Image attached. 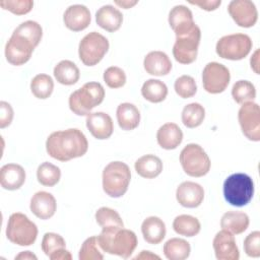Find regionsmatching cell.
I'll list each match as a JSON object with an SVG mask.
<instances>
[{"label": "cell", "mask_w": 260, "mask_h": 260, "mask_svg": "<svg viewBox=\"0 0 260 260\" xmlns=\"http://www.w3.org/2000/svg\"><path fill=\"white\" fill-rule=\"evenodd\" d=\"M46 150L54 159L68 161L83 156L88 150V141L81 130L69 128L52 132L46 140Z\"/></svg>", "instance_id": "6da1fadb"}, {"label": "cell", "mask_w": 260, "mask_h": 260, "mask_svg": "<svg viewBox=\"0 0 260 260\" xmlns=\"http://www.w3.org/2000/svg\"><path fill=\"white\" fill-rule=\"evenodd\" d=\"M98 243L103 252L117 255L124 259L129 258L137 247V237L131 230L124 226H104L99 236Z\"/></svg>", "instance_id": "7a4b0ae2"}, {"label": "cell", "mask_w": 260, "mask_h": 260, "mask_svg": "<svg viewBox=\"0 0 260 260\" xmlns=\"http://www.w3.org/2000/svg\"><path fill=\"white\" fill-rule=\"evenodd\" d=\"M105 99V88L100 82L90 81L69 95L68 105L71 112L77 116H87L91 110L101 105Z\"/></svg>", "instance_id": "3957f363"}, {"label": "cell", "mask_w": 260, "mask_h": 260, "mask_svg": "<svg viewBox=\"0 0 260 260\" xmlns=\"http://www.w3.org/2000/svg\"><path fill=\"white\" fill-rule=\"evenodd\" d=\"M130 180L131 172L125 162L120 160L111 161L103 171V190L110 197H122L128 190Z\"/></svg>", "instance_id": "277c9868"}, {"label": "cell", "mask_w": 260, "mask_h": 260, "mask_svg": "<svg viewBox=\"0 0 260 260\" xmlns=\"http://www.w3.org/2000/svg\"><path fill=\"white\" fill-rule=\"evenodd\" d=\"M223 196L228 203L236 207L247 205L254 195V182L244 173L230 175L223 182Z\"/></svg>", "instance_id": "5b68a950"}, {"label": "cell", "mask_w": 260, "mask_h": 260, "mask_svg": "<svg viewBox=\"0 0 260 260\" xmlns=\"http://www.w3.org/2000/svg\"><path fill=\"white\" fill-rule=\"evenodd\" d=\"M38 237V226L25 214L12 213L6 226V238L13 244L24 247L32 245Z\"/></svg>", "instance_id": "8992f818"}, {"label": "cell", "mask_w": 260, "mask_h": 260, "mask_svg": "<svg viewBox=\"0 0 260 260\" xmlns=\"http://www.w3.org/2000/svg\"><path fill=\"white\" fill-rule=\"evenodd\" d=\"M180 162L183 171L194 178L205 176L211 167L208 154L196 143H189L181 150Z\"/></svg>", "instance_id": "52a82bcc"}, {"label": "cell", "mask_w": 260, "mask_h": 260, "mask_svg": "<svg viewBox=\"0 0 260 260\" xmlns=\"http://www.w3.org/2000/svg\"><path fill=\"white\" fill-rule=\"evenodd\" d=\"M252 46V40L248 35L232 34L223 36L217 41L215 51L222 59L238 61L249 55Z\"/></svg>", "instance_id": "ba28073f"}, {"label": "cell", "mask_w": 260, "mask_h": 260, "mask_svg": "<svg viewBox=\"0 0 260 260\" xmlns=\"http://www.w3.org/2000/svg\"><path fill=\"white\" fill-rule=\"evenodd\" d=\"M108 39L98 31L85 35L78 45V55L80 61L86 66H94L102 61L109 51Z\"/></svg>", "instance_id": "9c48e42d"}, {"label": "cell", "mask_w": 260, "mask_h": 260, "mask_svg": "<svg viewBox=\"0 0 260 260\" xmlns=\"http://www.w3.org/2000/svg\"><path fill=\"white\" fill-rule=\"evenodd\" d=\"M201 40V30L197 24L191 29L176 36L173 46V55L177 62L181 64L193 63L198 54V47Z\"/></svg>", "instance_id": "30bf717a"}, {"label": "cell", "mask_w": 260, "mask_h": 260, "mask_svg": "<svg viewBox=\"0 0 260 260\" xmlns=\"http://www.w3.org/2000/svg\"><path fill=\"white\" fill-rule=\"evenodd\" d=\"M231 80L228 67L218 62H209L202 71V83L204 89L212 94L225 90Z\"/></svg>", "instance_id": "8fae6325"}, {"label": "cell", "mask_w": 260, "mask_h": 260, "mask_svg": "<svg viewBox=\"0 0 260 260\" xmlns=\"http://www.w3.org/2000/svg\"><path fill=\"white\" fill-rule=\"evenodd\" d=\"M238 120L243 134L251 141H260V108L254 102L242 104Z\"/></svg>", "instance_id": "7c38bea8"}, {"label": "cell", "mask_w": 260, "mask_h": 260, "mask_svg": "<svg viewBox=\"0 0 260 260\" xmlns=\"http://www.w3.org/2000/svg\"><path fill=\"white\" fill-rule=\"evenodd\" d=\"M35 50L34 45L26 39L12 34L5 45L6 60L14 66L25 64Z\"/></svg>", "instance_id": "4fadbf2b"}, {"label": "cell", "mask_w": 260, "mask_h": 260, "mask_svg": "<svg viewBox=\"0 0 260 260\" xmlns=\"http://www.w3.org/2000/svg\"><path fill=\"white\" fill-rule=\"evenodd\" d=\"M228 11L233 20L241 27H251L258 20V11L250 0H233L229 3Z\"/></svg>", "instance_id": "5bb4252c"}, {"label": "cell", "mask_w": 260, "mask_h": 260, "mask_svg": "<svg viewBox=\"0 0 260 260\" xmlns=\"http://www.w3.org/2000/svg\"><path fill=\"white\" fill-rule=\"evenodd\" d=\"M212 246L217 260H238L240 252L232 233L221 230L213 238Z\"/></svg>", "instance_id": "9a60e30c"}, {"label": "cell", "mask_w": 260, "mask_h": 260, "mask_svg": "<svg viewBox=\"0 0 260 260\" xmlns=\"http://www.w3.org/2000/svg\"><path fill=\"white\" fill-rule=\"evenodd\" d=\"M176 199L180 205L186 208H196L204 199L203 187L192 181L181 183L176 190Z\"/></svg>", "instance_id": "2e32d148"}, {"label": "cell", "mask_w": 260, "mask_h": 260, "mask_svg": "<svg viewBox=\"0 0 260 260\" xmlns=\"http://www.w3.org/2000/svg\"><path fill=\"white\" fill-rule=\"evenodd\" d=\"M86 127L90 134L99 140L110 138L114 132L113 120L109 114L104 112H94L87 115Z\"/></svg>", "instance_id": "e0dca14e"}, {"label": "cell", "mask_w": 260, "mask_h": 260, "mask_svg": "<svg viewBox=\"0 0 260 260\" xmlns=\"http://www.w3.org/2000/svg\"><path fill=\"white\" fill-rule=\"evenodd\" d=\"M65 26L72 31L85 29L91 21L89 9L82 4L70 5L63 14Z\"/></svg>", "instance_id": "ac0fdd59"}, {"label": "cell", "mask_w": 260, "mask_h": 260, "mask_svg": "<svg viewBox=\"0 0 260 260\" xmlns=\"http://www.w3.org/2000/svg\"><path fill=\"white\" fill-rule=\"evenodd\" d=\"M30 211L40 219L51 218L57 209V202L55 197L46 191H39L35 193L29 203Z\"/></svg>", "instance_id": "d6986e66"}, {"label": "cell", "mask_w": 260, "mask_h": 260, "mask_svg": "<svg viewBox=\"0 0 260 260\" xmlns=\"http://www.w3.org/2000/svg\"><path fill=\"white\" fill-rule=\"evenodd\" d=\"M24 169L17 164H6L0 169V184L5 190L14 191L19 189L25 182Z\"/></svg>", "instance_id": "ffe728a7"}, {"label": "cell", "mask_w": 260, "mask_h": 260, "mask_svg": "<svg viewBox=\"0 0 260 260\" xmlns=\"http://www.w3.org/2000/svg\"><path fill=\"white\" fill-rule=\"evenodd\" d=\"M169 24L175 35H180L191 29L196 23L192 11L185 5L174 6L169 13Z\"/></svg>", "instance_id": "44dd1931"}, {"label": "cell", "mask_w": 260, "mask_h": 260, "mask_svg": "<svg viewBox=\"0 0 260 260\" xmlns=\"http://www.w3.org/2000/svg\"><path fill=\"white\" fill-rule=\"evenodd\" d=\"M143 67L150 75L164 76L172 70V62L165 52L151 51L144 57Z\"/></svg>", "instance_id": "7402d4cb"}, {"label": "cell", "mask_w": 260, "mask_h": 260, "mask_svg": "<svg viewBox=\"0 0 260 260\" xmlns=\"http://www.w3.org/2000/svg\"><path fill=\"white\" fill-rule=\"evenodd\" d=\"M95 21L103 29L109 32H114L121 27L123 14L115 6L107 4L99 8L95 12Z\"/></svg>", "instance_id": "603a6c76"}, {"label": "cell", "mask_w": 260, "mask_h": 260, "mask_svg": "<svg viewBox=\"0 0 260 260\" xmlns=\"http://www.w3.org/2000/svg\"><path fill=\"white\" fill-rule=\"evenodd\" d=\"M183 140V132L176 123H166L161 125L156 132V141L158 145L167 150L177 148Z\"/></svg>", "instance_id": "cb8c5ba5"}, {"label": "cell", "mask_w": 260, "mask_h": 260, "mask_svg": "<svg viewBox=\"0 0 260 260\" xmlns=\"http://www.w3.org/2000/svg\"><path fill=\"white\" fill-rule=\"evenodd\" d=\"M141 233L146 243L157 245L165 239L167 229L161 218L157 216H148L141 223Z\"/></svg>", "instance_id": "d4e9b609"}, {"label": "cell", "mask_w": 260, "mask_h": 260, "mask_svg": "<svg viewBox=\"0 0 260 260\" xmlns=\"http://www.w3.org/2000/svg\"><path fill=\"white\" fill-rule=\"evenodd\" d=\"M117 122L122 130L130 131L138 127L140 123V112L131 103H122L116 111Z\"/></svg>", "instance_id": "484cf974"}, {"label": "cell", "mask_w": 260, "mask_h": 260, "mask_svg": "<svg viewBox=\"0 0 260 260\" xmlns=\"http://www.w3.org/2000/svg\"><path fill=\"white\" fill-rule=\"evenodd\" d=\"M250 224V218L243 211H228L220 218V228L233 235L244 233Z\"/></svg>", "instance_id": "4316f807"}, {"label": "cell", "mask_w": 260, "mask_h": 260, "mask_svg": "<svg viewBox=\"0 0 260 260\" xmlns=\"http://www.w3.org/2000/svg\"><path fill=\"white\" fill-rule=\"evenodd\" d=\"M162 161L154 154H145L140 156L134 164L136 173L145 179L156 178L162 172Z\"/></svg>", "instance_id": "83f0119b"}, {"label": "cell", "mask_w": 260, "mask_h": 260, "mask_svg": "<svg viewBox=\"0 0 260 260\" xmlns=\"http://www.w3.org/2000/svg\"><path fill=\"white\" fill-rule=\"evenodd\" d=\"M55 79L63 85H73L80 77V71L77 65L70 60H62L54 67Z\"/></svg>", "instance_id": "f1b7e54d"}, {"label": "cell", "mask_w": 260, "mask_h": 260, "mask_svg": "<svg viewBox=\"0 0 260 260\" xmlns=\"http://www.w3.org/2000/svg\"><path fill=\"white\" fill-rule=\"evenodd\" d=\"M162 251L169 260H184L190 256L191 247L189 242L184 239L172 238L165 243Z\"/></svg>", "instance_id": "f546056e"}, {"label": "cell", "mask_w": 260, "mask_h": 260, "mask_svg": "<svg viewBox=\"0 0 260 260\" xmlns=\"http://www.w3.org/2000/svg\"><path fill=\"white\" fill-rule=\"evenodd\" d=\"M142 96L150 103H160L168 95V86L159 79H148L141 87Z\"/></svg>", "instance_id": "4dcf8cb0"}, {"label": "cell", "mask_w": 260, "mask_h": 260, "mask_svg": "<svg viewBox=\"0 0 260 260\" xmlns=\"http://www.w3.org/2000/svg\"><path fill=\"white\" fill-rule=\"evenodd\" d=\"M174 231L184 237H194L199 234L201 224L198 218L189 214H181L175 217L173 221Z\"/></svg>", "instance_id": "1f68e13d"}, {"label": "cell", "mask_w": 260, "mask_h": 260, "mask_svg": "<svg viewBox=\"0 0 260 260\" xmlns=\"http://www.w3.org/2000/svg\"><path fill=\"white\" fill-rule=\"evenodd\" d=\"M181 118L187 128H196L200 126L205 119V109L199 103L188 104L184 107Z\"/></svg>", "instance_id": "d6a6232c"}, {"label": "cell", "mask_w": 260, "mask_h": 260, "mask_svg": "<svg viewBox=\"0 0 260 260\" xmlns=\"http://www.w3.org/2000/svg\"><path fill=\"white\" fill-rule=\"evenodd\" d=\"M54 89V81L52 77L45 73L37 74L30 81L31 93L40 100L48 99Z\"/></svg>", "instance_id": "836d02e7"}, {"label": "cell", "mask_w": 260, "mask_h": 260, "mask_svg": "<svg viewBox=\"0 0 260 260\" xmlns=\"http://www.w3.org/2000/svg\"><path fill=\"white\" fill-rule=\"evenodd\" d=\"M14 35L20 36L24 39H26L28 42H30L34 47L36 48L43 37V28L40 23H38L35 20H26L21 22L14 30Z\"/></svg>", "instance_id": "e575fe53"}, {"label": "cell", "mask_w": 260, "mask_h": 260, "mask_svg": "<svg viewBox=\"0 0 260 260\" xmlns=\"http://www.w3.org/2000/svg\"><path fill=\"white\" fill-rule=\"evenodd\" d=\"M37 179L41 185L53 187L60 181L61 171L57 166L49 161H44L38 167Z\"/></svg>", "instance_id": "d590c367"}, {"label": "cell", "mask_w": 260, "mask_h": 260, "mask_svg": "<svg viewBox=\"0 0 260 260\" xmlns=\"http://www.w3.org/2000/svg\"><path fill=\"white\" fill-rule=\"evenodd\" d=\"M232 96L237 104L253 102L256 98V88L249 80H238L232 87Z\"/></svg>", "instance_id": "8d00e7d4"}, {"label": "cell", "mask_w": 260, "mask_h": 260, "mask_svg": "<svg viewBox=\"0 0 260 260\" xmlns=\"http://www.w3.org/2000/svg\"><path fill=\"white\" fill-rule=\"evenodd\" d=\"M96 223L104 228V226H110V225H116V226H124V222L120 214L110 207H100L94 214Z\"/></svg>", "instance_id": "74e56055"}, {"label": "cell", "mask_w": 260, "mask_h": 260, "mask_svg": "<svg viewBox=\"0 0 260 260\" xmlns=\"http://www.w3.org/2000/svg\"><path fill=\"white\" fill-rule=\"evenodd\" d=\"M102 249L99 246L96 236L87 238L81 245L78 258L79 260H102L104 255Z\"/></svg>", "instance_id": "f35d334b"}, {"label": "cell", "mask_w": 260, "mask_h": 260, "mask_svg": "<svg viewBox=\"0 0 260 260\" xmlns=\"http://www.w3.org/2000/svg\"><path fill=\"white\" fill-rule=\"evenodd\" d=\"M174 88L176 93L182 99H189L197 92V84L195 79L190 75H181L175 81Z\"/></svg>", "instance_id": "ab89813d"}, {"label": "cell", "mask_w": 260, "mask_h": 260, "mask_svg": "<svg viewBox=\"0 0 260 260\" xmlns=\"http://www.w3.org/2000/svg\"><path fill=\"white\" fill-rule=\"evenodd\" d=\"M104 81L111 88H120L126 83V74L124 70L118 66L108 67L103 75Z\"/></svg>", "instance_id": "60d3db41"}, {"label": "cell", "mask_w": 260, "mask_h": 260, "mask_svg": "<svg viewBox=\"0 0 260 260\" xmlns=\"http://www.w3.org/2000/svg\"><path fill=\"white\" fill-rule=\"evenodd\" d=\"M42 251L45 253L46 256H50L53 252L66 248V242L62 236L56 233H46L42 239Z\"/></svg>", "instance_id": "b9f144b4"}, {"label": "cell", "mask_w": 260, "mask_h": 260, "mask_svg": "<svg viewBox=\"0 0 260 260\" xmlns=\"http://www.w3.org/2000/svg\"><path fill=\"white\" fill-rule=\"evenodd\" d=\"M0 6L4 10H8L16 15H23L28 13L34 7L31 0H1Z\"/></svg>", "instance_id": "7bdbcfd3"}, {"label": "cell", "mask_w": 260, "mask_h": 260, "mask_svg": "<svg viewBox=\"0 0 260 260\" xmlns=\"http://www.w3.org/2000/svg\"><path fill=\"white\" fill-rule=\"evenodd\" d=\"M244 251L249 257H260V232L250 233L244 240Z\"/></svg>", "instance_id": "ee69618b"}, {"label": "cell", "mask_w": 260, "mask_h": 260, "mask_svg": "<svg viewBox=\"0 0 260 260\" xmlns=\"http://www.w3.org/2000/svg\"><path fill=\"white\" fill-rule=\"evenodd\" d=\"M14 112L11 105L5 101L0 102V128L9 126L13 120Z\"/></svg>", "instance_id": "f6af8a7d"}, {"label": "cell", "mask_w": 260, "mask_h": 260, "mask_svg": "<svg viewBox=\"0 0 260 260\" xmlns=\"http://www.w3.org/2000/svg\"><path fill=\"white\" fill-rule=\"evenodd\" d=\"M189 3L192 5L199 6L203 10L213 11L220 6L221 1L220 0H196V1H189Z\"/></svg>", "instance_id": "bcb514c9"}, {"label": "cell", "mask_w": 260, "mask_h": 260, "mask_svg": "<svg viewBox=\"0 0 260 260\" xmlns=\"http://www.w3.org/2000/svg\"><path fill=\"white\" fill-rule=\"evenodd\" d=\"M49 258L51 260H71L72 255L68 250H66V248H62V249H59V250L53 252L49 256Z\"/></svg>", "instance_id": "7dc6e473"}, {"label": "cell", "mask_w": 260, "mask_h": 260, "mask_svg": "<svg viewBox=\"0 0 260 260\" xmlns=\"http://www.w3.org/2000/svg\"><path fill=\"white\" fill-rule=\"evenodd\" d=\"M250 64H251L252 70L256 74H259V49H256L255 52L252 54V57L250 59Z\"/></svg>", "instance_id": "c3c4849f"}, {"label": "cell", "mask_w": 260, "mask_h": 260, "mask_svg": "<svg viewBox=\"0 0 260 260\" xmlns=\"http://www.w3.org/2000/svg\"><path fill=\"white\" fill-rule=\"evenodd\" d=\"M114 3L124 9H129L138 3L137 0H115Z\"/></svg>", "instance_id": "681fc988"}, {"label": "cell", "mask_w": 260, "mask_h": 260, "mask_svg": "<svg viewBox=\"0 0 260 260\" xmlns=\"http://www.w3.org/2000/svg\"><path fill=\"white\" fill-rule=\"evenodd\" d=\"M15 260H37L38 257L30 251H23L20 252L18 255L15 256Z\"/></svg>", "instance_id": "f907efd6"}, {"label": "cell", "mask_w": 260, "mask_h": 260, "mask_svg": "<svg viewBox=\"0 0 260 260\" xmlns=\"http://www.w3.org/2000/svg\"><path fill=\"white\" fill-rule=\"evenodd\" d=\"M134 259H143V260L146 259V260H151V259H160V257L157 256V255H155V254H153V253L150 252V251H145V250H143V251H141L140 254L137 255Z\"/></svg>", "instance_id": "816d5d0a"}]
</instances>
